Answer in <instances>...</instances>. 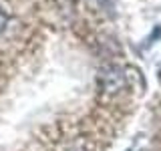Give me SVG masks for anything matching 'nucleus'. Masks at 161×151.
I'll use <instances>...</instances> for the list:
<instances>
[{
  "label": "nucleus",
  "instance_id": "f257e3e1",
  "mask_svg": "<svg viewBox=\"0 0 161 151\" xmlns=\"http://www.w3.org/2000/svg\"><path fill=\"white\" fill-rule=\"evenodd\" d=\"M125 85H127V77H125L123 70L117 69V67L105 69L103 75H101V89H103V93H107V95L121 93V91L125 89Z\"/></svg>",
  "mask_w": 161,
  "mask_h": 151
},
{
  "label": "nucleus",
  "instance_id": "f03ea898",
  "mask_svg": "<svg viewBox=\"0 0 161 151\" xmlns=\"http://www.w3.org/2000/svg\"><path fill=\"white\" fill-rule=\"evenodd\" d=\"M6 26H8V14H6V10L0 6V34L6 30Z\"/></svg>",
  "mask_w": 161,
  "mask_h": 151
},
{
  "label": "nucleus",
  "instance_id": "7ed1b4c3",
  "mask_svg": "<svg viewBox=\"0 0 161 151\" xmlns=\"http://www.w3.org/2000/svg\"><path fill=\"white\" fill-rule=\"evenodd\" d=\"M159 79H161V67H159Z\"/></svg>",
  "mask_w": 161,
  "mask_h": 151
},
{
  "label": "nucleus",
  "instance_id": "20e7f679",
  "mask_svg": "<svg viewBox=\"0 0 161 151\" xmlns=\"http://www.w3.org/2000/svg\"><path fill=\"white\" fill-rule=\"evenodd\" d=\"M127 151H131V149H127Z\"/></svg>",
  "mask_w": 161,
  "mask_h": 151
}]
</instances>
